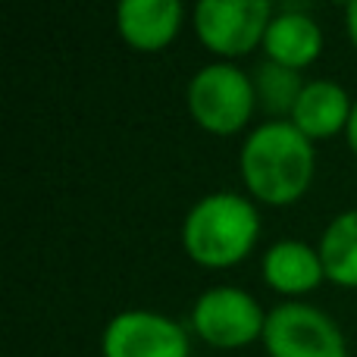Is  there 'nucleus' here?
Here are the masks:
<instances>
[{
	"label": "nucleus",
	"instance_id": "nucleus-1",
	"mask_svg": "<svg viewBox=\"0 0 357 357\" xmlns=\"http://www.w3.org/2000/svg\"><path fill=\"white\" fill-rule=\"evenodd\" d=\"M241 176L257 201L291 204L314 176V148L291 123H266L241 148Z\"/></svg>",
	"mask_w": 357,
	"mask_h": 357
},
{
	"label": "nucleus",
	"instance_id": "nucleus-2",
	"mask_svg": "<svg viewBox=\"0 0 357 357\" xmlns=\"http://www.w3.org/2000/svg\"><path fill=\"white\" fill-rule=\"evenodd\" d=\"M185 251L204 266H232L257 241V210L238 195H210L191 207Z\"/></svg>",
	"mask_w": 357,
	"mask_h": 357
},
{
	"label": "nucleus",
	"instance_id": "nucleus-3",
	"mask_svg": "<svg viewBox=\"0 0 357 357\" xmlns=\"http://www.w3.org/2000/svg\"><path fill=\"white\" fill-rule=\"evenodd\" d=\"M188 110L201 129L213 135H232L251 119V79L229 63L204 66L188 85Z\"/></svg>",
	"mask_w": 357,
	"mask_h": 357
},
{
	"label": "nucleus",
	"instance_id": "nucleus-4",
	"mask_svg": "<svg viewBox=\"0 0 357 357\" xmlns=\"http://www.w3.org/2000/svg\"><path fill=\"white\" fill-rule=\"evenodd\" d=\"M270 357H348L339 326L307 304H282L264 323Z\"/></svg>",
	"mask_w": 357,
	"mask_h": 357
},
{
	"label": "nucleus",
	"instance_id": "nucleus-5",
	"mask_svg": "<svg viewBox=\"0 0 357 357\" xmlns=\"http://www.w3.org/2000/svg\"><path fill=\"white\" fill-rule=\"evenodd\" d=\"M273 22V6L266 0H204L195 10L197 38L213 54L241 56L264 41Z\"/></svg>",
	"mask_w": 357,
	"mask_h": 357
},
{
	"label": "nucleus",
	"instance_id": "nucleus-6",
	"mask_svg": "<svg viewBox=\"0 0 357 357\" xmlns=\"http://www.w3.org/2000/svg\"><path fill=\"white\" fill-rule=\"evenodd\" d=\"M266 317L251 301V295L238 289H213L201 295L191 314V326L204 342L216 348H241L251 339L264 335Z\"/></svg>",
	"mask_w": 357,
	"mask_h": 357
},
{
	"label": "nucleus",
	"instance_id": "nucleus-7",
	"mask_svg": "<svg viewBox=\"0 0 357 357\" xmlns=\"http://www.w3.org/2000/svg\"><path fill=\"white\" fill-rule=\"evenodd\" d=\"M104 357H188V339L167 317L129 310L107 326Z\"/></svg>",
	"mask_w": 357,
	"mask_h": 357
},
{
	"label": "nucleus",
	"instance_id": "nucleus-8",
	"mask_svg": "<svg viewBox=\"0 0 357 357\" xmlns=\"http://www.w3.org/2000/svg\"><path fill=\"white\" fill-rule=\"evenodd\" d=\"M182 6L176 0H126L116 6V29L132 47L160 50L176 38Z\"/></svg>",
	"mask_w": 357,
	"mask_h": 357
},
{
	"label": "nucleus",
	"instance_id": "nucleus-9",
	"mask_svg": "<svg viewBox=\"0 0 357 357\" xmlns=\"http://www.w3.org/2000/svg\"><path fill=\"white\" fill-rule=\"evenodd\" d=\"M351 100L335 82H310L304 85L295 110H291V126L307 138H326L335 132L348 129L351 123Z\"/></svg>",
	"mask_w": 357,
	"mask_h": 357
},
{
	"label": "nucleus",
	"instance_id": "nucleus-10",
	"mask_svg": "<svg viewBox=\"0 0 357 357\" xmlns=\"http://www.w3.org/2000/svg\"><path fill=\"white\" fill-rule=\"evenodd\" d=\"M264 47L270 54V63H279V66L289 69H304L320 56L323 31L310 16L289 10L273 16L270 29L264 35Z\"/></svg>",
	"mask_w": 357,
	"mask_h": 357
},
{
	"label": "nucleus",
	"instance_id": "nucleus-11",
	"mask_svg": "<svg viewBox=\"0 0 357 357\" xmlns=\"http://www.w3.org/2000/svg\"><path fill=\"white\" fill-rule=\"evenodd\" d=\"M264 276L282 295H301L317 289L326 270L320 254L310 251L304 241H279L264 257Z\"/></svg>",
	"mask_w": 357,
	"mask_h": 357
},
{
	"label": "nucleus",
	"instance_id": "nucleus-12",
	"mask_svg": "<svg viewBox=\"0 0 357 357\" xmlns=\"http://www.w3.org/2000/svg\"><path fill=\"white\" fill-rule=\"evenodd\" d=\"M323 270L333 282L357 289V210L335 216L320 241Z\"/></svg>",
	"mask_w": 357,
	"mask_h": 357
},
{
	"label": "nucleus",
	"instance_id": "nucleus-13",
	"mask_svg": "<svg viewBox=\"0 0 357 357\" xmlns=\"http://www.w3.org/2000/svg\"><path fill=\"white\" fill-rule=\"evenodd\" d=\"M304 85L298 69L279 66V63H264L257 69V98L270 113H291L301 98Z\"/></svg>",
	"mask_w": 357,
	"mask_h": 357
},
{
	"label": "nucleus",
	"instance_id": "nucleus-14",
	"mask_svg": "<svg viewBox=\"0 0 357 357\" xmlns=\"http://www.w3.org/2000/svg\"><path fill=\"white\" fill-rule=\"evenodd\" d=\"M345 22H348V35H351V41L357 44V0H354V3H348Z\"/></svg>",
	"mask_w": 357,
	"mask_h": 357
},
{
	"label": "nucleus",
	"instance_id": "nucleus-15",
	"mask_svg": "<svg viewBox=\"0 0 357 357\" xmlns=\"http://www.w3.org/2000/svg\"><path fill=\"white\" fill-rule=\"evenodd\" d=\"M348 144H351V151L357 154V104H354V110H351V123H348Z\"/></svg>",
	"mask_w": 357,
	"mask_h": 357
}]
</instances>
